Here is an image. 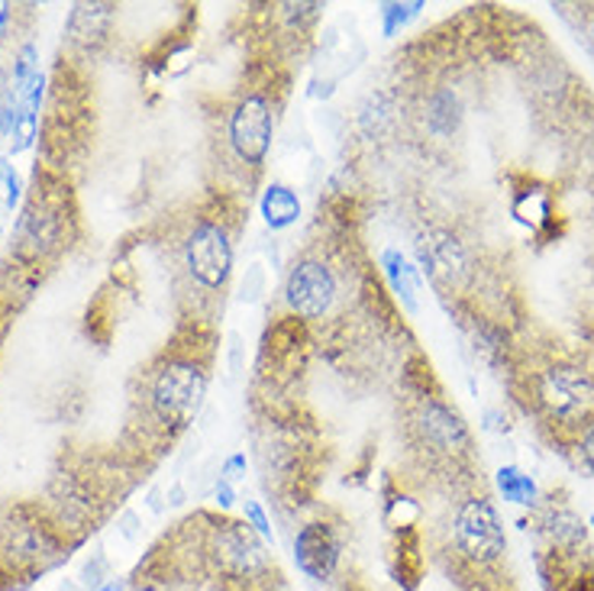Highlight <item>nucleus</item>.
Instances as JSON below:
<instances>
[{
    "mask_svg": "<svg viewBox=\"0 0 594 591\" xmlns=\"http://www.w3.org/2000/svg\"><path fill=\"white\" fill-rule=\"evenodd\" d=\"M208 394V372L191 356H171L156 369L149 384V411L165 431H184L198 421Z\"/></svg>",
    "mask_w": 594,
    "mask_h": 591,
    "instance_id": "obj_1",
    "label": "nucleus"
},
{
    "mask_svg": "<svg viewBox=\"0 0 594 591\" xmlns=\"http://www.w3.org/2000/svg\"><path fill=\"white\" fill-rule=\"evenodd\" d=\"M537 401L562 427H589L594 421V376L582 366L556 363L537 376Z\"/></svg>",
    "mask_w": 594,
    "mask_h": 591,
    "instance_id": "obj_2",
    "label": "nucleus"
},
{
    "mask_svg": "<svg viewBox=\"0 0 594 591\" xmlns=\"http://www.w3.org/2000/svg\"><path fill=\"white\" fill-rule=\"evenodd\" d=\"M452 539H456V553L475 569H487L504 559L507 534H504L501 514L487 494H472L459 504Z\"/></svg>",
    "mask_w": 594,
    "mask_h": 591,
    "instance_id": "obj_3",
    "label": "nucleus"
},
{
    "mask_svg": "<svg viewBox=\"0 0 594 591\" xmlns=\"http://www.w3.org/2000/svg\"><path fill=\"white\" fill-rule=\"evenodd\" d=\"M184 266L191 271V278L208 288L216 291L229 281V271H233V243H229V233L223 223L216 220H201L188 239H184Z\"/></svg>",
    "mask_w": 594,
    "mask_h": 591,
    "instance_id": "obj_4",
    "label": "nucleus"
},
{
    "mask_svg": "<svg viewBox=\"0 0 594 591\" xmlns=\"http://www.w3.org/2000/svg\"><path fill=\"white\" fill-rule=\"evenodd\" d=\"M274 140V108L266 94H246L229 113V146L239 159L259 168Z\"/></svg>",
    "mask_w": 594,
    "mask_h": 591,
    "instance_id": "obj_5",
    "label": "nucleus"
},
{
    "mask_svg": "<svg viewBox=\"0 0 594 591\" xmlns=\"http://www.w3.org/2000/svg\"><path fill=\"white\" fill-rule=\"evenodd\" d=\"M0 553L20 572H46L61 556H68L58 534L53 527L40 524V521H13V524H7L3 534H0Z\"/></svg>",
    "mask_w": 594,
    "mask_h": 591,
    "instance_id": "obj_6",
    "label": "nucleus"
},
{
    "mask_svg": "<svg viewBox=\"0 0 594 591\" xmlns=\"http://www.w3.org/2000/svg\"><path fill=\"white\" fill-rule=\"evenodd\" d=\"M284 301L301 321H321L336 301V275L324 259H298L284 278Z\"/></svg>",
    "mask_w": 594,
    "mask_h": 591,
    "instance_id": "obj_7",
    "label": "nucleus"
},
{
    "mask_svg": "<svg viewBox=\"0 0 594 591\" xmlns=\"http://www.w3.org/2000/svg\"><path fill=\"white\" fill-rule=\"evenodd\" d=\"M211 553L226 579H262L269 572V556L259 546V534L249 531V524H220L211 537Z\"/></svg>",
    "mask_w": 594,
    "mask_h": 591,
    "instance_id": "obj_8",
    "label": "nucleus"
},
{
    "mask_svg": "<svg viewBox=\"0 0 594 591\" xmlns=\"http://www.w3.org/2000/svg\"><path fill=\"white\" fill-rule=\"evenodd\" d=\"M343 543L333 524L311 521L298 531L294 537V562L311 582H329L339 569Z\"/></svg>",
    "mask_w": 594,
    "mask_h": 591,
    "instance_id": "obj_9",
    "label": "nucleus"
},
{
    "mask_svg": "<svg viewBox=\"0 0 594 591\" xmlns=\"http://www.w3.org/2000/svg\"><path fill=\"white\" fill-rule=\"evenodd\" d=\"M61 230H65V214L61 208L53 204L46 194H40L36 201L26 204V211L20 216L16 226V243H20V256L26 259H43L61 246Z\"/></svg>",
    "mask_w": 594,
    "mask_h": 591,
    "instance_id": "obj_10",
    "label": "nucleus"
},
{
    "mask_svg": "<svg viewBox=\"0 0 594 591\" xmlns=\"http://www.w3.org/2000/svg\"><path fill=\"white\" fill-rule=\"evenodd\" d=\"M417 431H421L427 446H433L436 453H446V456H462L472 446V436H469L462 414L439 398H427L421 404Z\"/></svg>",
    "mask_w": 594,
    "mask_h": 591,
    "instance_id": "obj_11",
    "label": "nucleus"
},
{
    "mask_svg": "<svg viewBox=\"0 0 594 591\" xmlns=\"http://www.w3.org/2000/svg\"><path fill=\"white\" fill-rule=\"evenodd\" d=\"M421 259H424V269L430 271L436 281L452 285L469 271V253L449 230H430L421 239Z\"/></svg>",
    "mask_w": 594,
    "mask_h": 591,
    "instance_id": "obj_12",
    "label": "nucleus"
},
{
    "mask_svg": "<svg viewBox=\"0 0 594 591\" xmlns=\"http://www.w3.org/2000/svg\"><path fill=\"white\" fill-rule=\"evenodd\" d=\"M542 534L549 539L552 556H572L589 549V524L572 508H549L542 514Z\"/></svg>",
    "mask_w": 594,
    "mask_h": 591,
    "instance_id": "obj_13",
    "label": "nucleus"
},
{
    "mask_svg": "<svg viewBox=\"0 0 594 591\" xmlns=\"http://www.w3.org/2000/svg\"><path fill=\"white\" fill-rule=\"evenodd\" d=\"M381 271L391 285V294L401 301L404 311L417 314L421 308V275L411 266V259L401 249H384L381 253Z\"/></svg>",
    "mask_w": 594,
    "mask_h": 591,
    "instance_id": "obj_14",
    "label": "nucleus"
},
{
    "mask_svg": "<svg viewBox=\"0 0 594 591\" xmlns=\"http://www.w3.org/2000/svg\"><path fill=\"white\" fill-rule=\"evenodd\" d=\"M259 211L269 230H288L301 220V198L294 194V188L281 185V181H271L269 188L262 191V201H259Z\"/></svg>",
    "mask_w": 594,
    "mask_h": 591,
    "instance_id": "obj_15",
    "label": "nucleus"
},
{
    "mask_svg": "<svg viewBox=\"0 0 594 591\" xmlns=\"http://www.w3.org/2000/svg\"><path fill=\"white\" fill-rule=\"evenodd\" d=\"M110 16H113V7L110 3H78L71 10V20H68V33L78 46H91V43H101L104 33L110 26Z\"/></svg>",
    "mask_w": 594,
    "mask_h": 591,
    "instance_id": "obj_16",
    "label": "nucleus"
},
{
    "mask_svg": "<svg viewBox=\"0 0 594 591\" xmlns=\"http://www.w3.org/2000/svg\"><path fill=\"white\" fill-rule=\"evenodd\" d=\"M494 484H497L501 498L517 508H537V501H540V488L534 482V476H527L517 466H501L494 476Z\"/></svg>",
    "mask_w": 594,
    "mask_h": 591,
    "instance_id": "obj_17",
    "label": "nucleus"
},
{
    "mask_svg": "<svg viewBox=\"0 0 594 591\" xmlns=\"http://www.w3.org/2000/svg\"><path fill=\"white\" fill-rule=\"evenodd\" d=\"M462 123V101L452 88H439L427 104V126L436 136H452Z\"/></svg>",
    "mask_w": 594,
    "mask_h": 591,
    "instance_id": "obj_18",
    "label": "nucleus"
},
{
    "mask_svg": "<svg viewBox=\"0 0 594 591\" xmlns=\"http://www.w3.org/2000/svg\"><path fill=\"white\" fill-rule=\"evenodd\" d=\"M424 10L421 0H411V3H381V33L384 36H397L411 20H417Z\"/></svg>",
    "mask_w": 594,
    "mask_h": 591,
    "instance_id": "obj_19",
    "label": "nucleus"
},
{
    "mask_svg": "<svg viewBox=\"0 0 594 591\" xmlns=\"http://www.w3.org/2000/svg\"><path fill=\"white\" fill-rule=\"evenodd\" d=\"M36 136H40V113L20 108V113H16V123H13V133H10V156L26 153V149L36 143Z\"/></svg>",
    "mask_w": 594,
    "mask_h": 591,
    "instance_id": "obj_20",
    "label": "nucleus"
},
{
    "mask_svg": "<svg viewBox=\"0 0 594 591\" xmlns=\"http://www.w3.org/2000/svg\"><path fill=\"white\" fill-rule=\"evenodd\" d=\"M40 75V53H36V46L33 43H26L20 55H16V62H13V75H10V88L7 91H13L16 98H20V91L33 81Z\"/></svg>",
    "mask_w": 594,
    "mask_h": 591,
    "instance_id": "obj_21",
    "label": "nucleus"
},
{
    "mask_svg": "<svg viewBox=\"0 0 594 591\" xmlns=\"http://www.w3.org/2000/svg\"><path fill=\"white\" fill-rule=\"evenodd\" d=\"M110 576V562L104 553H94L91 559H85V566H81V572H78V586L85 591H98L104 582H108Z\"/></svg>",
    "mask_w": 594,
    "mask_h": 591,
    "instance_id": "obj_22",
    "label": "nucleus"
},
{
    "mask_svg": "<svg viewBox=\"0 0 594 591\" xmlns=\"http://www.w3.org/2000/svg\"><path fill=\"white\" fill-rule=\"evenodd\" d=\"M266 288H269V269H266L262 263H253V266L246 269L243 288H239V298H243L246 304H256V301H262Z\"/></svg>",
    "mask_w": 594,
    "mask_h": 591,
    "instance_id": "obj_23",
    "label": "nucleus"
},
{
    "mask_svg": "<svg viewBox=\"0 0 594 591\" xmlns=\"http://www.w3.org/2000/svg\"><path fill=\"white\" fill-rule=\"evenodd\" d=\"M20 194H23V181L13 168V161L0 159V198H3V204L13 211L20 204Z\"/></svg>",
    "mask_w": 594,
    "mask_h": 591,
    "instance_id": "obj_24",
    "label": "nucleus"
},
{
    "mask_svg": "<svg viewBox=\"0 0 594 591\" xmlns=\"http://www.w3.org/2000/svg\"><path fill=\"white\" fill-rule=\"evenodd\" d=\"M243 514H246V524L259 534L262 539H269L274 543V534H271V521L269 514H266V508L259 504V501H246L243 504Z\"/></svg>",
    "mask_w": 594,
    "mask_h": 591,
    "instance_id": "obj_25",
    "label": "nucleus"
},
{
    "mask_svg": "<svg viewBox=\"0 0 594 591\" xmlns=\"http://www.w3.org/2000/svg\"><path fill=\"white\" fill-rule=\"evenodd\" d=\"M116 534L126 539V543H136V539L143 537V517H139L136 511H123V514L116 517Z\"/></svg>",
    "mask_w": 594,
    "mask_h": 591,
    "instance_id": "obj_26",
    "label": "nucleus"
},
{
    "mask_svg": "<svg viewBox=\"0 0 594 591\" xmlns=\"http://www.w3.org/2000/svg\"><path fill=\"white\" fill-rule=\"evenodd\" d=\"M246 469H249V462H246V453H233V456H226L220 479H226L229 484L243 482V479H246Z\"/></svg>",
    "mask_w": 594,
    "mask_h": 591,
    "instance_id": "obj_27",
    "label": "nucleus"
},
{
    "mask_svg": "<svg viewBox=\"0 0 594 591\" xmlns=\"http://www.w3.org/2000/svg\"><path fill=\"white\" fill-rule=\"evenodd\" d=\"M214 501H216V508H220V511H233V504H236V488L226 482V479H216Z\"/></svg>",
    "mask_w": 594,
    "mask_h": 591,
    "instance_id": "obj_28",
    "label": "nucleus"
},
{
    "mask_svg": "<svg viewBox=\"0 0 594 591\" xmlns=\"http://www.w3.org/2000/svg\"><path fill=\"white\" fill-rule=\"evenodd\" d=\"M579 453H582L585 466L594 472V421L589 424V427H582V431H579Z\"/></svg>",
    "mask_w": 594,
    "mask_h": 591,
    "instance_id": "obj_29",
    "label": "nucleus"
},
{
    "mask_svg": "<svg viewBox=\"0 0 594 591\" xmlns=\"http://www.w3.org/2000/svg\"><path fill=\"white\" fill-rule=\"evenodd\" d=\"M239 366H243V339H239V333H233L229 336V369H233V376H239Z\"/></svg>",
    "mask_w": 594,
    "mask_h": 591,
    "instance_id": "obj_30",
    "label": "nucleus"
},
{
    "mask_svg": "<svg viewBox=\"0 0 594 591\" xmlns=\"http://www.w3.org/2000/svg\"><path fill=\"white\" fill-rule=\"evenodd\" d=\"M184 501H188L184 488H181V482H175L171 488H168V504H171V508H181Z\"/></svg>",
    "mask_w": 594,
    "mask_h": 591,
    "instance_id": "obj_31",
    "label": "nucleus"
},
{
    "mask_svg": "<svg viewBox=\"0 0 594 591\" xmlns=\"http://www.w3.org/2000/svg\"><path fill=\"white\" fill-rule=\"evenodd\" d=\"M10 16H13V13H10V3H3V0H0V43H3V36H7Z\"/></svg>",
    "mask_w": 594,
    "mask_h": 591,
    "instance_id": "obj_32",
    "label": "nucleus"
},
{
    "mask_svg": "<svg viewBox=\"0 0 594 591\" xmlns=\"http://www.w3.org/2000/svg\"><path fill=\"white\" fill-rule=\"evenodd\" d=\"M485 421H491V424H487L491 431H507V421H504V417H501L497 411H487Z\"/></svg>",
    "mask_w": 594,
    "mask_h": 591,
    "instance_id": "obj_33",
    "label": "nucleus"
},
{
    "mask_svg": "<svg viewBox=\"0 0 594 591\" xmlns=\"http://www.w3.org/2000/svg\"><path fill=\"white\" fill-rule=\"evenodd\" d=\"M98 591H126V582H123L120 576H110L108 582H104Z\"/></svg>",
    "mask_w": 594,
    "mask_h": 591,
    "instance_id": "obj_34",
    "label": "nucleus"
},
{
    "mask_svg": "<svg viewBox=\"0 0 594 591\" xmlns=\"http://www.w3.org/2000/svg\"><path fill=\"white\" fill-rule=\"evenodd\" d=\"M58 591H85V589L78 586V579H65V582L58 586Z\"/></svg>",
    "mask_w": 594,
    "mask_h": 591,
    "instance_id": "obj_35",
    "label": "nucleus"
},
{
    "mask_svg": "<svg viewBox=\"0 0 594 591\" xmlns=\"http://www.w3.org/2000/svg\"><path fill=\"white\" fill-rule=\"evenodd\" d=\"M133 591H168L165 586H156V582H146V586H136Z\"/></svg>",
    "mask_w": 594,
    "mask_h": 591,
    "instance_id": "obj_36",
    "label": "nucleus"
},
{
    "mask_svg": "<svg viewBox=\"0 0 594 591\" xmlns=\"http://www.w3.org/2000/svg\"><path fill=\"white\" fill-rule=\"evenodd\" d=\"M589 33H592V46H594V20H592V30H589Z\"/></svg>",
    "mask_w": 594,
    "mask_h": 591,
    "instance_id": "obj_37",
    "label": "nucleus"
},
{
    "mask_svg": "<svg viewBox=\"0 0 594 591\" xmlns=\"http://www.w3.org/2000/svg\"><path fill=\"white\" fill-rule=\"evenodd\" d=\"M0 101H3V91H0Z\"/></svg>",
    "mask_w": 594,
    "mask_h": 591,
    "instance_id": "obj_38",
    "label": "nucleus"
},
{
    "mask_svg": "<svg viewBox=\"0 0 594 591\" xmlns=\"http://www.w3.org/2000/svg\"><path fill=\"white\" fill-rule=\"evenodd\" d=\"M592 527H594V514H592Z\"/></svg>",
    "mask_w": 594,
    "mask_h": 591,
    "instance_id": "obj_39",
    "label": "nucleus"
}]
</instances>
